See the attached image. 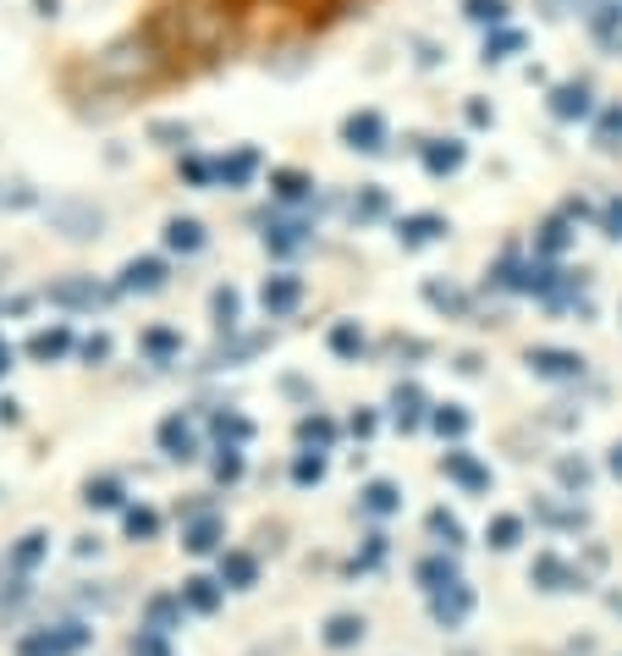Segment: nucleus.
Wrapping results in <instances>:
<instances>
[{
	"label": "nucleus",
	"mask_w": 622,
	"mask_h": 656,
	"mask_svg": "<svg viewBox=\"0 0 622 656\" xmlns=\"http://www.w3.org/2000/svg\"><path fill=\"white\" fill-rule=\"evenodd\" d=\"M83 645H88L83 623H45V629L17 634V656H77Z\"/></svg>",
	"instance_id": "obj_1"
},
{
	"label": "nucleus",
	"mask_w": 622,
	"mask_h": 656,
	"mask_svg": "<svg viewBox=\"0 0 622 656\" xmlns=\"http://www.w3.org/2000/svg\"><path fill=\"white\" fill-rule=\"evenodd\" d=\"M430 612H435L440 629H458V623H469V612H474V591H469L463 580L447 585V591H435V596H430Z\"/></svg>",
	"instance_id": "obj_2"
},
{
	"label": "nucleus",
	"mask_w": 622,
	"mask_h": 656,
	"mask_svg": "<svg viewBox=\"0 0 622 656\" xmlns=\"http://www.w3.org/2000/svg\"><path fill=\"white\" fill-rule=\"evenodd\" d=\"M528 370L551 375V381H573V375H584V359L562 354V348H528Z\"/></svg>",
	"instance_id": "obj_3"
},
{
	"label": "nucleus",
	"mask_w": 622,
	"mask_h": 656,
	"mask_svg": "<svg viewBox=\"0 0 622 656\" xmlns=\"http://www.w3.org/2000/svg\"><path fill=\"white\" fill-rule=\"evenodd\" d=\"M259 298H264V314H293L298 298H303V282L298 276H271Z\"/></svg>",
	"instance_id": "obj_4"
},
{
	"label": "nucleus",
	"mask_w": 622,
	"mask_h": 656,
	"mask_svg": "<svg viewBox=\"0 0 622 656\" xmlns=\"http://www.w3.org/2000/svg\"><path fill=\"white\" fill-rule=\"evenodd\" d=\"M440 469H447V474H452V480H458L463 491H490V469H480V463H474V458H469L463 447L440 458Z\"/></svg>",
	"instance_id": "obj_5"
},
{
	"label": "nucleus",
	"mask_w": 622,
	"mask_h": 656,
	"mask_svg": "<svg viewBox=\"0 0 622 656\" xmlns=\"http://www.w3.org/2000/svg\"><path fill=\"white\" fill-rule=\"evenodd\" d=\"M341 133H347V144H352V149H381V144H386V122H381L375 111L347 116V127H341Z\"/></svg>",
	"instance_id": "obj_6"
},
{
	"label": "nucleus",
	"mask_w": 622,
	"mask_h": 656,
	"mask_svg": "<svg viewBox=\"0 0 622 656\" xmlns=\"http://www.w3.org/2000/svg\"><path fill=\"white\" fill-rule=\"evenodd\" d=\"M160 447H165L171 458H194V453H199V436H194V425H188L183 414H171V420L160 425Z\"/></svg>",
	"instance_id": "obj_7"
},
{
	"label": "nucleus",
	"mask_w": 622,
	"mask_h": 656,
	"mask_svg": "<svg viewBox=\"0 0 622 656\" xmlns=\"http://www.w3.org/2000/svg\"><path fill=\"white\" fill-rule=\"evenodd\" d=\"M528 580L546 585V591H573L579 585V573L562 562V557H535V568H528Z\"/></svg>",
	"instance_id": "obj_8"
},
{
	"label": "nucleus",
	"mask_w": 622,
	"mask_h": 656,
	"mask_svg": "<svg viewBox=\"0 0 622 656\" xmlns=\"http://www.w3.org/2000/svg\"><path fill=\"white\" fill-rule=\"evenodd\" d=\"M253 573H259V562H253L248 552H226V557H221V585L248 591V585H253Z\"/></svg>",
	"instance_id": "obj_9"
},
{
	"label": "nucleus",
	"mask_w": 622,
	"mask_h": 656,
	"mask_svg": "<svg viewBox=\"0 0 622 656\" xmlns=\"http://www.w3.org/2000/svg\"><path fill=\"white\" fill-rule=\"evenodd\" d=\"M359 640H364V618H359V612H336V618L325 623V645H336V651L359 645Z\"/></svg>",
	"instance_id": "obj_10"
},
{
	"label": "nucleus",
	"mask_w": 622,
	"mask_h": 656,
	"mask_svg": "<svg viewBox=\"0 0 622 656\" xmlns=\"http://www.w3.org/2000/svg\"><path fill=\"white\" fill-rule=\"evenodd\" d=\"M440 232H447V221H440V215H408V221L397 226V237L408 243V249H419V243H435Z\"/></svg>",
	"instance_id": "obj_11"
},
{
	"label": "nucleus",
	"mask_w": 622,
	"mask_h": 656,
	"mask_svg": "<svg viewBox=\"0 0 622 656\" xmlns=\"http://www.w3.org/2000/svg\"><path fill=\"white\" fill-rule=\"evenodd\" d=\"M551 111H557L562 122H573V116H589V89H584V84H562V89L551 95Z\"/></svg>",
	"instance_id": "obj_12"
},
{
	"label": "nucleus",
	"mask_w": 622,
	"mask_h": 656,
	"mask_svg": "<svg viewBox=\"0 0 622 656\" xmlns=\"http://www.w3.org/2000/svg\"><path fill=\"white\" fill-rule=\"evenodd\" d=\"M485 541H490L496 552H512V546L523 541V519H518V513H496V519L485 524Z\"/></svg>",
	"instance_id": "obj_13"
},
{
	"label": "nucleus",
	"mask_w": 622,
	"mask_h": 656,
	"mask_svg": "<svg viewBox=\"0 0 622 656\" xmlns=\"http://www.w3.org/2000/svg\"><path fill=\"white\" fill-rule=\"evenodd\" d=\"M419 585L435 596V591H447V585H458V568L447 562V557H424L419 562Z\"/></svg>",
	"instance_id": "obj_14"
},
{
	"label": "nucleus",
	"mask_w": 622,
	"mask_h": 656,
	"mask_svg": "<svg viewBox=\"0 0 622 656\" xmlns=\"http://www.w3.org/2000/svg\"><path fill=\"white\" fill-rule=\"evenodd\" d=\"M72 348V332H66V325H50V332H34V343H28V354L34 359H61Z\"/></svg>",
	"instance_id": "obj_15"
},
{
	"label": "nucleus",
	"mask_w": 622,
	"mask_h": 656,
	"mask_svg": "<svg viewBox=\"0 0 622 656\" xmlns=\"http://www.w3.org/2000/svg\"><path fill=\"white\" fill-rule=\"evenodd\" d=\"M253 166H259V154H253V149H237L232 160H221V166H215V177L232 183V188H242V183L253 177Z\"/></svg>",
	"instance_id": "obj_16"
},
{
	"label": "nucleus",
	"mask_w": 622,
	"mask_h": 656,
	"mask_svg": "<svg viewBox=\"0 0 622 656\" xmlns=\"http://www.w3.org/2000/svg\"><path fill=\"white\" fill-rule=\"evenodd\" d=\"M364 508H370L375 519L397 513V508H402V497H397V485H391V480H370V491H364Z\"/></svg>",
	"instance_id": "obj_17"
},
{
	"label": "nucleus",
	"mask_w": 622,
	"mask_h": 656,
	"mask_svg": "<svg viewBox=\"0 0 622 656\" xmlns=\"http://www.w3.org/2000/svg\"><path fill=\"white\" fill-rule=\"evenodd\" d=\"M165 282V265L160 260H133L127 271H122V287H144V293H154Z\"/></svg>",
	"instance_id": "obj_18"
},
{
	"label": "nucleus",
	"mask_w": 622,
	"mask_h": 656,
	"mask_svg": "<svg viewBox=\"0 0 622 656\" xmlns=\"http://www.w3.org/2000/svg\"><path fill=\"white\" fill-rule=\"evenodd\" d=\"M183 607L215 612V607H221V585H215V580H188V585H183Z\"/></svg>",
	"instance_id": "obj_19"
},
{
	"label": "nucleus",
	"mask_w": 622,
	"mask_h": 656,
	"mask_svg": "<svg viewBox=\"0 0 622 656\" xmlns=\"http://www.w3.org/2000/svg\"><path fill=\"white\" fill-rule=\"evenodd\" d=\"M165 243H171V249H183V255H194L199 243H204V226H199V221H183V215H176V221L165 226Z\"/></svg>",
	"instance_id": "obj_20"
},
{
	"label": "nucleus",
	"mask_w": 622,
	"mask_h": 656,
	"mask_svg": "<svg viewBox=\"0 0 622 656\" xmlns=\"http://www.w3.org/2000/svg\"><path fill=\"white\" fill-rule=\"evenodd\" d=\"M331 348L341 354V359H359L364 354V332L352 320H341V325H331Z\"/></svg>",
	"instance_id": "obj_21"
},
{
	"label": "nucleus",
	"mask_w": 622,
	"mask_h": 656,
	"mask_svg": "<svg viewBox=\"0 0 622 656\" xmlns=\"http://www.w3.org/2000/svg\"><path fill=\"white\" fill-rule=\"evenodd\" d=\"M215 541H221V519H194L188 535H183L188 552H215Z\"/></svg>",
	"instance_id": "obj_22"
},
{
	"label": "nucleus",
	"mask_w": 622,
	"mask_h": 656,
	"mask_svg": "<svg viewBox=\"0 0 622 656\" xmlns=\"http://www.w3.org/2000/svg\"><path fill=\"white\" fill-rule=\"evenodd\" d=\"M424 166L430 172H458L463 166V144H430L424 149Z\"/></svg>",
	"instance_id": "obj_23"
},
{
	"label": "nucleus",
	"mask_w": 622,
	"mask_h": 656,
	"mask_svg": "<svg viewBox=\"0 0 622 656\" xmlns=\"http://www.w3.org/2000/svg\"><path fill=\"white\" fill-rule=\"evenodd\" d=\"M430 425H435L440 436H452V442H458V436L469 431V414H463V408H452V403H447V408H435V414H430Z\"/></svg>",
	"instance_id": "obj_24"
},
{
	"label": "nucleus",
	"mask_w": 622,
	"mask_h": 656,
	"mask_svg": "<svg viewBox=\"0 0 622 656\" xmlns=\"http://www.w3.org/2000/svg\"><path fill=\"white\" fill-rule=\"evenodd\" d=\"M88 508H122V485L116 480H88Z\"/></svg>",
	"instance_id": "obj_25"
},
{
	"label": "nucleus",
	"mask_w": 622,
	"mask_h": 656,
	"mask_svg": "<svg viewBox=\"0 0 622 656\" xmlns=\"http://www.w3.org/2000/svg\"><path fill=\"white\" fill-rule=\"evenodd\" d=\"M430 535H440L447 546H458L463 541V524H458V513H447V508H435L430 513Z\"/></svg>",
	"instance_id": "obj_26"
},
{
	"label": "nucleus",
	"mask_w": 622,
	"mask_h": 656,
	"mask_svg": "<svg viewBox=\"0 0 622 656\" xmlns=\"http://www.w3.org/2000/svg\"><path fill=\"white\" fill-rule=\"evenodd\" d=\"M293 480H298V485H320V480H325V458H320V453H303V458L293 463Z\"/></svg>",
	"instance_id": "obj_27"
},
{
	"label": "nucleus",
	"mask_w": 622,
	"mask_h": 656,
	"mask_svg": "<svg viewBox=\"0 0 622 656\" xmlns=\"http://www.w3.org/2000/svg\"><path fill=\"white\" fill-rule=\"evenodd\" d=\"M419 408H424L419 386H397V420H402V425H419Z\"/></svg>",
	"instance_id": "obj_28"
},
{
	"label": "nucleus",
	"mask_w": 622,
	"mask_h": 656,
	"mask_svg": "<svg viewBox=\"0 0 622 656\" xmlns=\"http://www.w3.org/2000/svg\"><path fill=\"white\" fill-rule=\"evenodd\" d=\"M271 188H276L282 199H303V194H309V177H303V172H276Z\"/></svg>",
	"instance_id": "obj_29"
},
{
	"label": "nucleus",
	"mask_w": 622,
	"mask_h": 656,
	"mask_svg": "<svg viewBox=\"0 0 622 656\" xmlns=\"http://www.w3.org/2000/svg\"><path fill=\"white\" fill-rule=\"evenodd\" d=\"M154 530H160V519H154L149 508H127V535H133V541H149Z\"/></svg>",
	"instance_id": "obj_30"
},
{
	"label": "nucleus",
	"mask_w": 622,
	"mask_h": 656,
	"mask_svg": "<svg viewBox=\"0 0 622 656\" xmlns=\"http://www.w3.org/2000/svg\"><path fill=\"white\" fill-rule=\"evenodd\" d=\"M474 23H501L507 17V0H469V7H463Z\"/></svg>",
	"instance_id": "obj_31"
},
{
	"label": "nucleus",
	"mask_w": 622,
	"mask_h": 656,
	"mask_svg": "<svg viewBox=\"0 0 622 656\" xmlns=\"http://www.w3.org/2000/svg\"><path fill=\"white\" fill-rule=\"evenodd\" d=\"M45 557V535L34 530V535H23V546H17V568H34Z\"/></svg>",
	"instance_id": "obj_32"
},
{
	"label": "nucleus",
	"mask_w": 622,
	"mask_h": 656,
	"mask_svg": "<svg viewBox=\"0 0 622 656\" xmlns=\"http://www.w3.org/2000/svg\"><path fill=\"white\" fill-rule=\"evenodd\" d=\"M50 298H61V304H95L100 293H95V287H83V282H66V287H55Z\"/></svg>",
	"instance_id": "obj_33"
},
{
	"label": "nucleus",
	"mask_w": 622,
	"mask_h": 656,
	"mask_svg": "<svg viewBox=\"0 0 622 656\" xmlns=\"http://www.w3.org/2000/svg\"><path fill=\"white\" fill-rule=\"evenodd\" d=\"M298 431H303V442H320V447L336 436V425H331V420H320V414H314V420H303Z\"/></svg>",
	"instance_id": "obj_34"
},
{
	"label": "nucleus",
	"mask_w": 622,
	"mask_h": 656,
	"mask_svg": "<svg viewBox=\"0 0 622 656\" xmlns=\"http://www.w3.org/2000/svg\"><path fill=\"white\" fill-rule=\"evenodd\" d=\"M242 474V458H237V447H221V458H215V480H237Z\"/></svg>",
	"instance_id": "obj_35"
},
{
	"label": "nucleus",
	"mask_w": 622,
	"mask_h": 656,
	"mask_svg": "<svg viewBox=\"0 0 622 656\" xmlns=\"http://www.w3.org/2000/svg\"><path fill=\"white\" fill-rule=\"evenodd\" d=\"M215 314H221V325H237V293L232 287L215 293Z\"/></svg>",
	"instance_id": "obj_36"
},
{
	"label": "nucleus",
	"mask_w": 622,
	"mask_h": 656,
	"mask_svg": "<svg viewBox=\"0 0 622 656\" xmlns=\"http://www.w3.org/2000/svg\"><path fill=\"white\" fill-rule=\"evenodd\" d=\"M557 474H562V485H579V491L589 485V469H584V463H573V458H562V463H557Z\"/></svg>",
	"instance_id": "obj_37"
},
{
	"label": "nucleus",
	"mask_w": 622,
	"mask_h": 656,
	"mask_svg": "<svg viewBox=\"0 0 622 656\" xmlns=\"http://www.w3.org/2000/svg\"><path fill=\"white\" fill-rule=\"evenodd\" d=\"M562 243H568V226H562V221H551V226H546V237H540V255H557Z\"/></svg>",
	"instance_id": "obj_38"
},
{
	"label": "nucleus",
	"mask_w": 622,
	"mask_h": 656,
	"mask_svg": "<svg viewBox=\"0 0 622 656\" xmlns=\"http://www.w3.org/2000/svg\"><path fill=\"white\" fill-rule=\"evenodd\" d=\"M215 431H221V436H232V442H248V420H232V414H221V420H215Z\"/></svg>",
	"instance_id": "obj_39"
},
{
	"label": "nucleus",
	"mask_w": 622,
	"mask_h": 656,
	"mask_svg": "<svg viewBox=\"0 0 622 656\" xmlns=\"http://www.w3.org/2000/svg\"><path fill=\"white\" fill-rule=\"evenodd\" d=\"M606 237H622V199L606 205Z\"/></svg>",
	"instance_id": "obj_40"
},
{
	"label": "nucleus",
	"mask_w": 622,
	"mask_h": 656,
	"mask_svg": "<svg viewBox=\"0 0 622 656\" xmlns=\"http://www.w3.org/2000/svg\"><path fill=\"white\" fill-rule=\"evenodd\" d=\"M381 210H386V199H381V194H375V188H370V194H364V199H359V215H381Z\"/></svg>",
	"instance_id": "obj_41"
},
{
	"label": "nucleus",
	"mask_w": 622,
	"mask_h": 656,
	"mask_svg": "<svg viewBox=\"0 0 622 656\" xmlns=\"http://www.w3.org/2000/svg\"><path fill=\"white\" fill-rule=\"evenodd\" d=\"M507 50H518V34H501V39H496V45H490V61H501V55H507Z\"/></svg>",
	"instance_id": "obj_42"
},
{
	"label": "nucleus",
	"mask_w": 622,
	"mask_h": 656,
	"mask_svg": "<svg viewBox=\"0 0 622 656\" xmlns=\"http://www.w3.org/2000/svg\"><path fill=\"white\" fill-rule=\"evenodd\" d=\"M149 348H154V354H171L176 337H171V332H149Z\"/></svg>",
	"instance_id": "obj_43"
},
{
	"label": "nucleus",
	"mask_w": 622,
	"mask_h": 656,
	"mask_svg": "<svg viewBox=\"0 0 622 656\" xmlns=\"http://www.w3.org/2000/svg\"><path fill=\"white\" fill-rule=\"evenodd\" d=\"M617 133H622V111H611V116H606V127H600V144H611Z\"/></svg>",
	"instance_id": "obj_44"
},
{
	"label": "nucleus",
	"mask_w": 622,
	"mask_h": 656,
	"mask_svg": "<svg viewBox=\"0 0 622 656\" xmlns=\"http://www.w3.org/2000/svg\"><path fill=\"white\" fill-rule=\"evenodd\" d=\"M83 354H88V359H105V354H111V343H105V337H88V343H83Z\"/></svg>",
	"instance_id": "obj_45"
},
{
	"label": "nucleus",
	"mask_w": 622,
	"mask_h": 656,
	"mask_svg": "<svg viewBox=\"0 0 622 656\" xmlns=\"http://www.w3.org/2000/svg\"><path fill=\"white\" fill-rule=\"evenodd\" d=\"M183 172H188L194 183H204V177H210V166H204V160H183Z\"/></svg>",
	"instance_id": "obj_46"
},
{
	"label": "nucleus",
	"mask_w": 622,
	"mask_h": 656,
	"mask_svg": "<svg viewBox=\"0 0 622 656\" xmlns=\"http://www.w3.org/2000/svg\"><path fill=\"white\" fill-rule=\"evenodd\" d=\"M611 474H617V480H622V442H617V447H611Z\"/></svg>",
	"instance_id": "obj_47"
},
{
	"label": "nucleus",
	"mask_w": 622,
	"mask_h": 656,
	"mask_svg": "<svg viewBox=\"0 0 622 656\" xmlns=\"http://www.w3.org/2000/svg\"><path fill=\"white\" fill-rule=\"evenodd\" d=\"M12 370V348H0V375H7Z\"/></svg>",
	"instance_id": "obj_48"
}]
</instances>
